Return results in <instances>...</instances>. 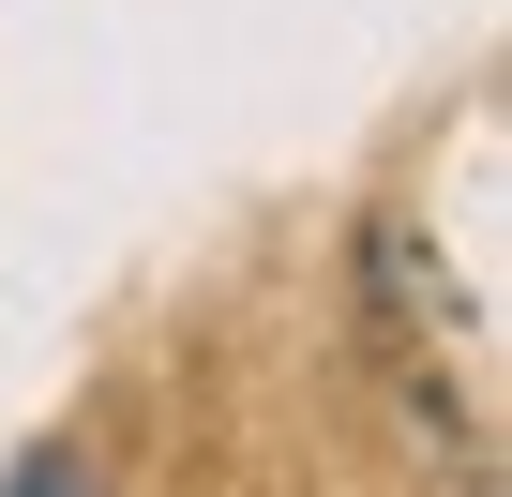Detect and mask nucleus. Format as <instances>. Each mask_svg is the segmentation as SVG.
Here are the masks:
<instances>
[{
	"mask_svg": "<svg viewBox=\"0 0 512 497\" xmlns=\"http://www.w3.org/2000/svg\"><path fill=\"white\" fill-rule=\"evenodd\" d=\"M0 497H106V482H91V452H31V467L0 482Z\"/></svg>",
	"mask_w": 512,
	"mask_h": 497,
	"instance_id": "f257e3e1",
	"label": "nucleus"
}]
</instances>
